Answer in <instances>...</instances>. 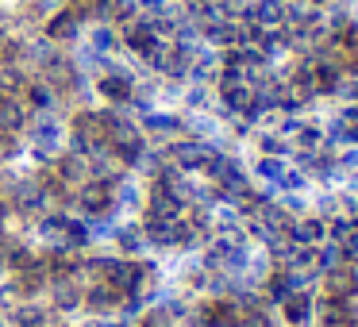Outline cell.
Segmentation results:
<instances>
[{
    "label": "cell",
    "mask_w": 358,
    "mask_h": 327,
    "mask_svg": "<svg viewBox=\"0 0 358 327\" xmlns=\"http://www.w3.org/2000/svg\"><path fill=\"white\" fill-rule=\"evenodd\" d=\"M139 239H143V235H139V231H135V227H124V231H120V247H124V250H131V247H139Z\"/></svg>",
    "instance_id": "44dd1931"
},
{
    "label": "cell",
    "mask_w": 358,
    "mask_h": 327,
    "mask_svg": "<svg viewBox=\"0 0 358 327\" xmlns=\"http://www.w3.org/2000/svg\"><path fill=\"white\" fill-rule=\"evenodd\" d=\"M55 173H58V181H62L66 189H78V185L89 181V158L78 154V150H73V154H62L55 162Z\"/></svg>",
    "instance_id": "9c48e42d"
},
{
    "label": "cell",
    "mask_w": 358,
    "mask_h": 327,
    "mask_svg": "<svg viewBox=\"0 0 358 327\" xmlns=\"http://www.w3.org/2000/svg\"><path fill=\"white\" fill-rule=\"evenodd\" d=\"M281 308H285L289 324H304L308 312H312V300H308V293H289L285 300H281Z\"/></svg>",
    "instance_id": "2e32d148"
},
{
    "label": "cell",
    "mask_w": 358,
    "mask_h": 327,
    "mask_svg": "<svg viewBox=\"0 0 358 327\" xmlns=\"http://www.w3.org/2000/svg\"><path fill=\"white\" fill-rule=\"evenodd\" d=\"M50 101H55V93H50V85H27V108H50Z\"/></svg>",
    "instance_id": "ac0fdd59"
},
{
    "label": "cell",
    "mask_w": 358,
    "mask_h": 327,
    "mask_svg": "<svg viewBox=\"0 0 358 327\" xmlns=\"http://www.w3.org/2000/svg\"><path fill=\"white\" fill-rule=\"evenodd\" d=\"M73 35H78V16H73V12H58L47 24V39H55V43H66V39H73Z\"/></svg>",
    "instance_id": "4fadbf2b"
},
{
    "label": "cell",
    "mask_w": 358,
    "mask_h": 327,
    "mask_svg": "<svg viewBox=\"0 0 358 327\" xmlns=\"http://www.w3.org/2000/svg\"><path fill=\"white\" fill-rule=\"evenodd\" d=\"M289 239L296 242V247H316L320 239H324V224H316V219H296V224L285 227Z\"/></svg>",
    "instance_id": "8fae6325"
},
{
    "label": "cell",
    "mask_w": 358,
    "mask_h": 327,
    "mask_svg": "<svg viewBox=\"0 0 358 327\" xmlns=\"http://www.w3.org/2000/svg\"><path fill=\"white\" fill-rule=\"evenodd\" d=\"M89 270H93V277L101 281V285L116 289L127 304H131L135 293L143 289V273H147L139 262H131V258H96V262H89Z\"/></svg>",
    "instance_id": "6da1fadb"
},
{
    "label": "cell",
    "mask_w": 358,
    "mask_h": 327,
    "mask_svg": "<svg viewBox=\"0 0 358 327\" xmlns=\"http://www.w3.org/2000/svg\"><path fill=\"white\" fill-rule=\"evenodd\" d=\"M43 73H47V81L55 89H66V85H78V70H73L66 58H47V66H43Z\"/></svg>",
    "instance_id": "7c38bea8"
},
{
    "label": "cell",
    "mask_w": 358,
    "mask_h": 327,
    "mask_svg": "<svg viewBox=\"0 0 358 327\" xmlns=\"http://www.w3.org/2000/svg\"><path fill=\"white\" fill-rule=\"evenodd\" d=\"M112 327H124V324H112Z\"/></svg>",
    "instance_id": "4316f807"
},
{
    "label": "cell",
    "mask_w": 358,
    "mask_h": 327,
    "mask_svg": "<svg viewBox=\"0 0 358 327\" xmlns=\"http://www.w3.org/2000/svg\"><path fill=\"white\" fill-rule=\"evenodd\" d=\"M170 158L181 166V170H201V166H208L216 154H212L204 143H178V147L170 150Z\"/></svg>",
    "instance_id": "30bf717a"
},
{
    "label": "cell",
    "mask_w": 358,
    "mask_h": 327,
    "mask_svg": "<svg viewBox=\"0 0 358 327\" xmlns=\"http://www.w3.org/2000/svg\"><path fill=\"white\" fill-rule=\"evenodd\" d=\"M101 96L104 101H116V104L131 101V81L120 78V73H108V78H101Z\"/></svg>",
    "instance_id": "5bb4252c"
},
{
    "label": "cell",
    "mask_w": 358,
    "mask_h": 327,
    "mask_svg": "<svg viewBox=\"0 0 358 327\" xmlns=\"http://www.w3.org/2000/svg\"><path fill=\"white\" fill-rule=\"evenodd\" d=\"M143 235L158 247H173V242L193 239V224L185 219H166V216H143Z\"/></svg>",
    "instance_id": "277c9868"
},
{
    "label": "cell",
    "mask_w": 358,
    "mask_h": 327,
    "mask_svg": "<svg viewBox=\"0 0 358 327\" xmlns=\"http://www.w3.org/2000/svg\"><path fill=\"white\" fill-rule=\"evenodd\" d=\"M73 201H78V212L89 219H104L112 208H116V181H85V185L73 189Z\"/></svg>",
    "instance_id": "7a4b0ae2"
},
{
    "label": "cell",
    "mask_w": 358,
    "mask_h": 327,
    "mask_svg": "<svg viewBox=\"0 0 358 327\" xmlns=\"http://www.w3.org/2000/svg\"><path fill=\"white\" fill-rule=\"evenodd\" d=\"M81 308L96 312V316H104V312H116V308H127V300L116 293V289L101 285V281H93V285H85V300H81Z\"/></svg>",
    "instance_id": "52a82bcc"
},
{
    "label": "cell",
    "mask_w": 358,
    "mask_h": 327,
    "mask_svg": "<svg viewBox=\"0 0 358 327\" xmlns=\"http://www.w3.org/2000/svg\"><path fill=\"white\" fill-rule=\"evenodd\" d=\"M12 150H16V143H12V135H0V162H4V158H8Z\"/></svg>",
    "instance_id": "603a6c76"
},
{
    "label": "cell",
    "mask_w": 358,
    "mask_h": 327,
    "mask_svg": "<svg viewBox=\"0 0 358 327\" xmlns=\"http://www.w3.org/2000/svg\"><path fill=\"white\" fill-rule=\"evenodd\" d=\"M20 89H24V78L16 73V66H4V70H0V93H12V96H16Z\"/></svg>",
    "instance_id": "ffe728a7"
},
{
    "label": "cell",
    "mask_w": 358,
    "mask_h": 327,
    "mask_svg": "<svg viewBox=\"0 0 358 327\" xmlns=\"http://www.w3.org/2000/svg\"><path fill=\"white\" fill-rule=\"evenodd\" d=\"M147 127H158V131H178V119H170V116H150Z\"/></svg>",
    "instance_id": "7402d4cb"
},
{
    "label": "cell",
    "mask_w": 358,
    "mask_h": 327,
    "mask_svg": "<svg viewBox=\"0 0 358 327\" xmlns=\"http://www.w3.org/2000/svg\"><path fill=\"white\" fill-rule=\"evenodd\" d=\"M39 235L50 242V250H78L89 242L85 224H78V219H70V216H47L39 224Z\"/></svg>",
    "instance_id": "3957f363"
},
{
    "label": "cell",
    "mask_w": 358,
    "mask_h": 327,
    "mask_svg": "<svg viewBox=\"0 0 358 327\" xmlns=\"http://www.w3.org/2000/svg\"><path fill=\"white\" fill-rule=\"evenodd\" d=\"M27 116H31V108H27L20 96L12 93H0V135H16L27 127Z\"/></svg>",
    "instance_id": "5b68a950"
},
{
    "label": "cell",
    "mask_w": 358,
    "mask_h": 327,
    "mask_svg": "<svg viewBox=\"0 0 358 327\" xmlns=\"http://www.w3.org/2000/svg\"><path fill=\"white\" fill-rule=\"evenodd\" d=\"M304 4H327V0H304Z\"/></svg>",
    "instance_id": "484cf974"
},
{
    "label": "cell",
    "mask_w": 358,
    "mask_h": 327,
    "mask_svg": "<svg viewBox=\"0 0 358 327\" xmlns=\"http://www.w3.org/2000/svg\"><path fill=\"white\" fill-rule=\"evenodd\" d=\"M343 93H347V96H358V81H355V85H347Z\"/></svg>",
    "instance_id": "d4e9b609"
},
{
    "label": "cell",
    "mask_w": 358,
    "mask_h": 327,
    "mask_svg": "<svg viewBox=\"0 0 358 327\" xmlns=\"http://www.w3.org/2000/svg\"><path fill=\"white\" fill-rule=\"evenodd\" d=\"M355 273L343 270V266H335V270H327V293L331 296H355Z\"/></svg>",
    "instance_id": "9a60e30c"
},
{
    "label": "cell",
    "mask_w": 358,
    "mask_h": 327,
    "mask_svg": "<svg viewBox=\"0 0 358 327\" xmlns=\"http://www.w3.org/2000/svg\"><path fill=\"white\" fill-rule=\"evenodd\" d=\"M43 208H47V196H43L39 181H20V185H12V212H20V216H39Z\"/></svg>",
    "instance_id": "8992f818"
},
{
    "label": "cell",
    "mask_w": 358,
    "mask_h": 327,
    "mask_svg": "<svg viewBox=\"0 0 358 327\" xmlns=\"http://www.w3.org/2000/svg\"><path fill=\"white\" fill-rule=\"evenodd\" d=\"M12 324L16 327H47V312H43L39 304H20V308L12 312Z\"/></svg>",
    "instance_id": "e0dca14e"
},
{
    "label": "cell",
    "mask_w": 358,
    "mask_h": 327,
    "mask_svg": "<svg viewBox=\"0 0 358 327\" xmlns=\"http://www.w3.org/2000/svg\"><path fill=\"white\" fill-rule=\"evenodd\" d=\"M235 327H270V316L258 308H247V312H235Z\"/></svg>",
    "instance_id": "d6986e66"
},
{
    "label": "cell",
    "mask_w": 358,
    "mask_h": 327,
    "mask_svg": "<svg viewBox=\"0 0 358 327\" xmlns=\"http://www.w3.org/2000/svg\"><path fill=\"white\" fill-rule=\"evenodd\" d=\"M262 173L273 181H281V162H262Z\"/></svg>",
    "instance_id": "cb8c5ba5"
},
{
    "label": "cell",
    "mask_w": 358,
    "mask_h": 327,
    "mask_svg": "<svg viewBox=\"0 0 358 327\" xmlns=\"http://www.w3.org/2000/svg\"><path fill=\"white\" fill-rule=\"evenodd\" d=\"M47 289H50V300H55V308H62V312L81 308V300H85V285H81L78 277H55Z\"/></svg>",
    "instance_id": "ba28073f"
}]
</instances>
